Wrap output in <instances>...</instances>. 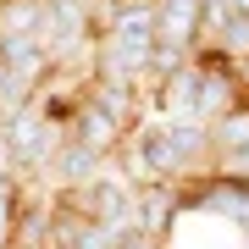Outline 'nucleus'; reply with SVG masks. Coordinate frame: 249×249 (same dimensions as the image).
Segmentation results:
<instances>
[{
	"label": "nucleus",
	"instance_id": "1",
	"mask_svg": "<svg viewBox=\"0 0 249 249\" xmlns=\"http://www.w3.org/2000/svg\"><path fill=\"white\" fill-rule=\"evenodd\" d=\"M61 139H67V127L50 122L34 100H28L22 111L0 116V155H6V166H11L17 183H39L45 178V166H50V155L61 150Z\"/></svg>",
	"mask_w": 249,
	"mask_h": 249
},
{
	"label": "nucleus",
	"instance_id": "2",
	"mask_svg": "<svg viewBox=\"0 0 249 249\" xmlns=\"http://www.w3.org/2000/svg\"><path fill=\"white\" fill-rule=\"evenodd\" d=\"M61 199L83 216V222H100V227H111V232H127V227H133V183H127L116 166H106L100 178H89L83 188H72V194H61Z\"/></svg>",
	"mask_w": 249,
	"mask_h": 249
},
{
	"label": "nucleus",
	"instance_id": "3",
	"mask_svg": "<svg viewBox=\"0 0 249 249\" xmlns=\"http://www.w3.org/2000/svg\"><path fill=\"white\" fill-rule=\"evenodd\" d=\"M244 100L249 94H244L238 67L222 61V55H211V50H199V122H216V116L238 111Z\"/></svg>",
	"mask_w": 249,
	"mask_h": 249
},
{
	"label": "nucleus",
	"instance_id": "4",
	"mask_svg": "<svg viewBox=\"0 0 249 249\" xmlns=\"http://www.w3.org/2000/svg\"><path fill=\"white\" fill-rule=\"evenodd\" d=\"M178 216H183V188L178 183H139L133 188V227L144 238L166 244V232L178 227Z\"/></svg>",
	"mask_w": 249,
	"mask_h": 249
},
{
	"label": "nucleus",
	"instance_id": "5",
	"mask_svg": "<svg viewBox=\"0 0 249 249\" xmlns=\"http://www.w3.org/2000/svg\"><path fill=\"white\" fill-rule=\"evenodd\" d=\"M133 122H122L116 111H106L100 100L83 89V100H78V111H72V122H67V133L78 139V144H89V150H100V155H111L116 144H122V133Z\"/></svg>",
	"mask_w": 249,
	"mask_h": 249
},
{
	"label": "nucleus",
	"instance_id": "6",
	"mask_svg": "<svg viewBox=\"0 0 249 249\" xmlns=\"http://www.w3.org/2000/svg\"><path fill=\"white\" fill-rule=\"evenodd\" d=\"M0 67H6L11 78H22L28 89H39L55 72V61L45 55V45H39L34 34H6V28H0Z\"/></svg>",
	"mask_w": 249,
	"mask_h": 249
},
{
	"label": "nucleus",
	"instance_id": "7",
	"mask_svg": "<svg viewBox=\"0 0 249 249\" xmlns=\"http://www.w3.org/2000/svg\"><path fill=\"white\" fill-rule=\"evenodd\" d=\"M155 11V39L160 45L199 50V0H150Z\"/></svg>",
	"mask_w": 249,
	"mask_h": 249
},
{
	"label": "nucleus",
	"instance_id": "8",
	"mask_svg": "<svg viewBox=\"0 0 249 249\" xmlns=\"http://www.w3.org/2000/svg\"><path fill=\"white\" fill-rule=\"evenodd\" d=\"M244 150H249V100H244L238 111H227V116H216V122H211V155H216V172L232 166Z\"/></svg>",
	"mask_w": 249,
	"mask_h": 249
},
{
	"label": "nucleus",
	"instance_id": "9",
	"mask_svg": "<svg viewBox=\"0 0 249 249\" xmlns=\"http://www.w3.org/2000/svg\"><path fill=\"white\" fill-rule=\"evenodd\" d=\"M11 238H17V183L0 188V249H11Z\"/></svg>",
	"mask_w": 249,
	"mask_h": 249
},
{
	"label": "nucleus",
	"instance_id": "10",
	"mask_svg": "<svg viewBox=\"0 0 249 249\" xmlns=\"http://www.w3.org/2000/svg\"><path fill=\"white\" fill-rule=\"evenodd\" d=\"M116 249H160V244H155V238H144L139 227H127L122 238H116Z\"/></svg>",
	"mask_w": 249,
	"mask_h": 249
},
{
	"label": "nucleus",
	"instance_id": "11",
	"mask_svg": "<svg viewBox=\"0 0 249 249\" xmlns=\"http://www.w3.org/2000/svg\"><path fill=\"white\" fill-rule=\"evenodd\" d=\"M227 11L232 17H249V0H227Z\"/></svg>",
	"mask_w": 249,
	"mask_h": 249
}]
</instances>
